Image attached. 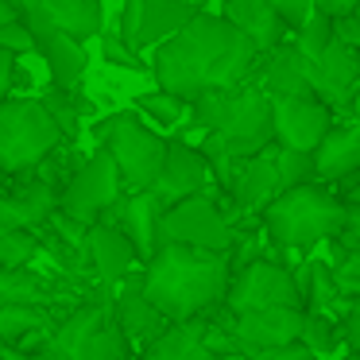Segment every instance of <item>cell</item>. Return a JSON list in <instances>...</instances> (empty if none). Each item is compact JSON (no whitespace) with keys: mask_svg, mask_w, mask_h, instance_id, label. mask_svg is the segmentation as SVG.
<instances>
[{"mask_svg":"<svg viewBox=\"0 0 360 360\" xmlns=\"http://www.w3.org/2000/svg\"><path fill=\"white\" fill-rule=\"evenodd\" d=\"M256 63L259 51L233 24L205 12H198L186 27H179L171 39L151 51V74L159 82V94H171L186 105L213 89L252 86Z\"/></svg>","mask_w":360,"mask_h":360,"instance_id":"1","label":"cell"},{"mask_svg":"<svg viewBox=\"0 0 360 360\" xmlns=\"http://www.w3.org/2000/svg\"><path fill=\"white\" fill-rule=\"evenodd\" d=\"M229 279H233V256L159 240L136 287L174 326V321L205 318L225 298Z\"/></svg>","mask_w":360,"mask_h":360,"instance_id":"2","label":"cell"},{"mask_svg":"<svg viewBox=\"0 0 360 360\" xmlns=\"http://www.w3.org/2000/svg\"><path fill=\"white\" fill-rule=\"evenodd\" d=\"M264 233L283 252H306L326 240H337L345 229V202L321 182L279 190L271 202L259 210Z\"/></svg>","mask_w":360,"mask_h":360,"instance_id":"3","label":"cell"},{"mask_svg":"<svg viewBox=\"0 0 360 360\" xmlns=\"http://www.w3.org/2000/svg\"><path fill=\"white\" fill-rule=\"evenodd\" d=\"M190 117L202 132H213L221 148L240 163L271 143V105L256 86L213 89L190 101Z\"/></svg>","mask_w":360,"mask_h":360,"instance_id":"4","label":"cell"},{"mask_svg":"<svg viewBox=\"0 0 360 360\" xmlns=\"http://www.w3.org/2000/svg\"><path fill=\"white\" fill-rule=\"evenodd\" d=\"M58 143L66 140L39 105V97H4L0 101V171L8 179L35 171Z\"/></svg>","mask_w":360,"mask_h":360,"instance_id":"5","label":"cell"},{"mask_svg":"<svg viewBox=\"0 0 360 360\" xmlns=\"http://www.w3.org/2000/svg\"><path fill=\"white\" fill-rule=\"evenodd\" d=\"M101 151L117 167L124 194H140V190H151L159 167H163L167 140L163 132L143 124L136 112H117L101 128Z\"/></svg>","mask_w":360,"mask_h":360,"instance_id":"6","label":"cell"},{"mask_svg":"<svg viewBox=\"0 0 360 360\" xmlns=\"http://www.w3.org/2000/svg\"><path fill=\"white\" fill-rule=\"evenodd\" d=\"M159 240L233 256L236 229H233V217L221 210L217 194H194L159 213Z\"/></svg>","mask_w":360,"mask_h":360,"instance_id":"7","label":"cell"},{"mask_svg":"<svg viewBox=\"0 0 360 360\" xmlns=\"http://www.w3.org/2000/svg\"><path fill=\"white\" fill-rule=\"evenodd\" d=\"M120 194H124V186H120L117 167H112V159L97 148L94 155L82 159V163L74 167V174L63 182V190H58V213H63L66 221H74V225L89 229L112 210V202H117Z\"/></svg>","mask_w":360,"mask_h":360,"instance_id":"8","label":"cell"},{"mask_svg":"<svg viewBox=\"0 0 360 360\" xmlns=\"http://www.w3.org/2000/svg\"><path fill=\"white\" fill-rule=\"evenodd\" d=\"M225 310L248 314V310H267V306H302V290H298V275L290 267L275 264V259H248L240 264V271H233L225 287Z\"/></svg>","mask_w":360,"mask_h":360,"instance_id":"9","label":"cell"},{"mask_svg":"<svg viewBox=\"0 0 360 360\" xmlns=\"http://www.w3.org/2000/svg\"><path fill=\"white\" fill-rule=\"evenodd\" d=\"M194 16H198L194 0H124L117 35L124 39L128 51L143 55V51H155L159 43H167Z\"/></svg>","mask_w":360,"mask_h":360,"instance_id":"10","label":"cell"},{"mask_svg":"<svg viewBox=\"0 0 360 360\" xmlns=\"http://www.w3.org/2000/svg\"><path fill=\"white\" fill-rule=\"evenodd\" d=\"M16 4H20V20L32 32V39L58 32L78 43H89L105 32L101 0H16Z\"/></svg>","mask_w":360,"mask_h":360,"instance_id":"11","label":"cell"},{"mask_svg":"<svg viewBox=\"0 0 360 360\" xmlns=\"http://www.w3.org/2000/svg\"><path fill=\"white\" fill-rule=\"evenodd\" d=\"M271 105V143L314 155L321 136L333 128V112L314 97H267Z\"/></svg>","mask_w":360,"mask_h":360,"instance_id":"12","label":"cell"},{"mask_svg":"<svg viewBox=\"0 0 360 360\" xmlns=\"http://www.w3.org/2000/svg\"><path fill=\"white\" fill-rule=\"evenodd\" d=\"M306 78H310L314 101H321L329 112H345L352 86L360 82V51L345 47L333 35L318 55L306 58Z\"/></svg>","mask_w":360,"mask_h":360,"instance_id":"13","label":"cell"},{"mask_svg":"<svg viewBox=\"0 0 360 360\" xmlns=\"http://www.w3.org/2000/svg\"><path fill=\"white\" fill-rule=\"evenodd\" d=\"M302 321H306L302 306H267V310L233 314L229 333H233L240 356H248V352L298 345V337H302Z\"/></svg>","mask_w":360,"mask_h":360,"instance_id":"14","label":"cell"},{"mask_svg":"<svg viewBox=\"0 0 360 360\" xmlns=\"http://www.w3.org/2000/svg\"><path fill=\"white\" fill-rule=\"evenodd\" d=\"M148 194L159 202V210L182 202V198H194V194H213V174L205 167L202 151L186 140H167L163 167H159Z\"/></svg>","mask_w":360,"mask_h":360,"instance_id":"15","label":"cell"},{"mask_svg":"<svg viewBox=\"0 0 360 360\" xmlns=\"http://www.w3.org/2000/svg\"><path fill=\"white\" fill-rule=\"evenodd\" d=\"M159 213H163L159 202L148 190H140V194H120L101 221H109L112 229H120V233L128 236V244L136 248V256L148 264L159 248Z\"/></svg>","mask_w":360,"mask_h":360,"instance_id":"16","label":"cell"},{"mask_svg":"<svg viewBox=\"0 0 360 360\" xmlns=\"http://www.w3.org/2000/svg\"><path fill=\"white\" fill-rule=\"evenodd\" d=\"M86 264L101 283H120L140 271L143 259L136 256V248L120 229H112L109 221H97L86 229Z\"/></svg>","mask_w":360,"mask_h":360,"instance_id":"17","label":"cell"},{"mask_svg":"<svg viewBox=\"0 0 360 360\" xmlns=\"http://www.w3.org/2000/svg\"><path fill=\"white\" fill-rule=\"evenodd\" d=\"M314 182L329 186V182H349L360 174V124H333L321 143L314 148Z\"/></svg>","mask_w":360,"mask_h":360,"instance_id":"18","label":"cell"},{"mask_svg":"<svg viewBox=\"0 0 360 360\" xmlns=\"http://www.w3.org/2000/svg\"><path fill=\"white\" fill-rule=\"evenodd\" d=\"M279 174H275V159H271V143H267L259 155L244 159L233 171L225 194L233 202V213H259L275 194H279Z\"/></svg>","mask_w":360,"mask_h":360,"instance_id":"19","label":"cell"},{"mask_svg":"<svg viewBox=\"0 0 360 360\" xmlns=\"http://www.w3.org/2000/svg\"><path fill=\"white\" fill-rule=\"evenodd\" d=\"M109 310H112V321H117L120 337H124L128 349H132V356H140V352L148 349L155 337H163L167 326H171V321L140 295V287H124L109 302Z\"/></svg>","mask_w":360,"mask_h":360,"instance_id":"20","label":"cell"},{"mask_svg":"<svg viewBox=\"0 0 360 360\" xmlns=\"http://www.w3.org/2000/svg\"><path fill=\"white\" fill-rule=\"evenodd\" d=\"M256 78H259L256 89L264 97H314L310 78H306V58L290 47V39H283L267 55H259Z\"/></svg>","mask_w":360,"mask_h":360,"instance_id":"21","label":"cell"},{"mask_svg":"<svg viewBox=\"0 0 360 360\" xmlns=\"http://www.w3.org/2000/svg\"><path fill=\"white\" fill-rule=\"evenodd\" d=\"M221 20L233 24L259 55H267L271 47H279L283 39H290L283 32L279 16H275L271 0H225V8H221Z\"/></svg>","mask_w":360,"mask_h":360,"instance_id":"22","label":"cell"},{"mask_svg":"<svg viewBox=\"0 0 360 360\" xmlns=\"http://www.w3.org/2000/svg\"><path fill=\"white\" fill-rule=\"evenodd\" d=\"M55 326H58V314L51 306H39V302L0 306V345H8V349L32 352L35 345L47 341Z\"/></svg>","mask_w":360,"mask_h":360,"instance_id":"23","label":"cell"},{"mask_svg":"<svg viewBox=\"0 0 360 360\" xmlns=\"http://www.w3.org/2000/svg\"><path fill=\"white\" fill-rule=\"evenodd\" d=\"M35 55H43V63H47L51 70V86L58 89H78L82 78H86V43L70 39V35H43V39H35Z\"/></svg>","mask_w":360,"mask_h":360,"instance_id":"24","label":"cell"},{"mask_svg":"<svg viewBox=\"0 0 360 360\" xmlns=\"http://www.w3.org/2000/svg\"><path fill=\"white\" fill-rule=\"evenodd\" d=\"M136 360H217V356L205 345V321L194 318L167 326V333L155 337Z\"/></svg>","mask_w":360,"mask_h":360,"instance_id":"25","label":"cell"},{"mask_svg":"<svg viewBox=\"0 0 360 360\" xmlns=\"http://www.w3.org/2000/svg\"><path fill=\"white\" fill-rule=\"evenodd\" d=\"M55 295V283L39 267H20V271H0V306H16V302H39L47 306Z\"/></svg>","mask_w":360,"mask_h":360,"instance_id":"26","label":"cell"},{"mask_svg":"<svg viewBox=\"0 0 360 360\" xmlns=\"http://www.w3.org/2000/svg\"><path fill=\"white\" fill-rule=\"evenodd\" d=\"M39 105L47 109V117L55 120V128L63 132V140H74V136H78L82 117L89 112V101L78 94V89H58V86L43 89V94H39Z\"/></svg>","mask_w":360,"mask_h":360,"instance_id":"27","label":"cell"},{"mask_svg":"<svg viewBox=\"0 0 360 360\" xmlns=\"http://www.w3.org/2000/svg\"><path fill=\"white\" fill-rule=\"evenodd\" d=\"M35 256H39V236L32 229H12V233L0 236V271L32 267Z\"/></svg>","mask_w":360,"mask_h":360,"instance_id":"28","label":"cell"},{"mask_svg":"<svg viewBox=\"0 0 360 360\" xmlns=\"http://www.w3.org/2000/svg\"><path fill=\"white\" fill-rule=\"evenodd\" d=\"M136 117L143 120V124H159V128H174L182 117L190 112V105L186 101H179V97H171V94H148V97H140V105H136Z\"/></svg>","mask_w":360,"mask_h":360,"instance_id":"29","label":"cell"},{"mask_svg":"<svg viewBox=\"0 0 360 360\" xmlns=\"http://www.w3.org/2000/svg\"><path fill=\"white\" fill-rule=\"evenodd\" d=\"M271 159H275V174H279V186H302V182H314V159L302 155V151H287L271 143Z\"/></svg>","mask_w":360,"mask_h":360,"instance_id":"30","label":"cell"},{"mask_svg":"<svg viewBox=\"0 0 360 360\" xmlns=\"http://www.w3.org/2000/svg\"><path fill=\"white\" fill-rule=\"evenodd\" d=\"M298 345H306V349H310L318 360L329 356V352L341 345V341H337V321H333V318H321V314H306Z\"/></svg>","mask_w":360,"mask_h":360,"instance_id":"31","label":"cell"},{"mask_svg":"<svg viewBox=\"0 0 360 360\" xmlns=\"http://www.w3.org/2000/svg\"><path fill=\"white\" fill-rule=\"evenodd\" d=\"M271 8H275V16H279V24H283V32H287V35L302 32V27L314 20V4H310V0H271Z\"/></svg>","mask_w":360,"mask_h":360,"instance_id":"32","label":"cell"},{"mask_svg":"<svg viewBox=\"0 0 360 360\" xmlns=\"http://www.w3.org/2000/svg\"><path fill=\"white\" fill-rule=\"evenodd\" d=\"M337 341L349 352H360V298H345L341 321H337Z\"/></svg>","mask_w":360,"mask_h":360,"instance_id":"33","label":"cell"},{"mask_svg":"<svg viewBox=\"0 0 360 360\" xmlns=\"http://www.w3.org/2000/svg\"><path fill=\"white\" fill-rule=\"evenodd\" d=\"M101 58L105 63H112V66H132V70H140V55L136 51H128L124 47V39H120L117 32H101Z\"/></svg>","mask_w":360,"mask_h":360,"instance_id":"34","label":"cell"},{"mask_svg":"<svg viewBox=\"0 0 360 360\" xmlns=\"http://www.w3.org/2000/svg\"><path fill=\"white\" fill-rule=\"evenodd\" d=\"M0 51H8V55H35V39L32 32L24 27V20H16V24L0 27Z\"/></svg>","mask_w":360,"mask_h":360,"instance_id":"35","label":"cell"},{"mask_svg":"<svg viewBox=\"0 0 360 360\" xmlns=\"http://www.w3.org/2000/svg\"><path fill=\"white\" fill-rule=\"evenodd\" d=\"M244 360H318L306 345H283V349H264V352H248Z\"/></svg>","mask_w":360,"mask_h":360,"instance_id":"36","label":"cell"},{"mask_svg":"<svg viewBox=\"0 0 360 360\" xmlns=\"http://www.w3.org/2000/svg\"><path fill=\"white\" fill-rule=\"evenodd\" d=\"M314 12L326 20H337V16H349L352 8H356V0H310Z\"/></svg>","mask_w":360,"mask_h":360,"instance_id":"37","label":"cell"},{"mask_svg":"<svg viewBox=\"0 0 360 360\" xmlns=\"http://www.w3.org/2000/svg\"><path fill=\"white\" fill-rule=\"evenodd\" d=\"M12 82H16V55L0 51V101L12 94Z\"/></svg>","mask_w":360,"mask_h":360,"instance_id":"38","label":"cell"},{"mask_svg":"<svg viewBox=\"0 0 360 360\" xmlns=\"http://www.w3.org/2000/svg\"><path fill=\"white\" fill-rule=\"evenodd\" d=\"M20 20V4L16 0H0V27H8Z\"/></svg>","mask_w":360,"mask_h":360,"instance_id":"39","label":"cell"},{"mask_svg":"<svg viewBox=\"0 0 360 360\" xmlns=\"http://www.w3.org/2000/svg\"><path fill=\"white\" fill-rule=\"evenodd\" d=\"M341 202H345V210H349V213H356V217H360V182H352V186L345 190Z\"/></svg>","mask_w":360,"mask_h":360,"instance_id":"40","label":"cell"},{"mask_svg":"<svg viewBox=\"0 0 360 360\" xmlns=\"http://www.w3.org/2000/svg\"><path fill=\"white\" fill-rule=\"evenodd\" d=\"M4 360H39V356H35V352H20V349H8V345H4Z\"/></svg>","mask_w":360,"mask_h":360,"instance_id":"41","label":"cell"},{"mask_svg":"<svg viewBox=\"0 0 360 360\" xmlns=\"http://www.w3.org/2000/svg\"><path fill=\"white\" fill-rule=\"evenodd\" d=\"M8 186H12V179L4 171H0V194H8Z\"/></svg>","mask_w":360,"mask_h":360,"instance_id":"42","label":"cell"},{"mask_svg":"<svg viewBox=\"0 0 360 360\" xmlns=\"http://www.w3.org/2000/svg\"><path fill=\"white\" fill-rule=\"evenodd\" d=\"M345 360H360V352H352V356H345Z\"/></svg>","mask_w":360,"mask_h":360,"instance_id":"43","label":"cell"},{"mask_svg":"<svg viewBox=\"0 0 360 360\" xmlns=\"http://www.w3.org/2000/svg\"><path fill=\"white\" fill-rule=\"evenodd\" d=\"M0 360H4V345H0Z\"/></svg>","mask_w":360,"mask_h":360,"instance_id":"44","label":"cell"},{"mask_svg":"<svg viewBox=\"0 0 360 360\" xmlns=\"http://www.w3.org/2000/svg\"><path fill=\"white\" fill-rule=\"evenodd\" d=\"M132 360H136V356H132Z\"/></svg>","mask_w":360,"mask_h":360,"instance_id":"45","label":"cell"}]
</instances>
